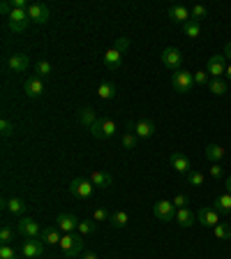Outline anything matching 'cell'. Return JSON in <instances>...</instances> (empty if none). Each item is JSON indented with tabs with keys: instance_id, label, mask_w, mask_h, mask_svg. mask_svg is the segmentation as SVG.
Returning a JSON list of instances; mask_svg holds the SVG:
<instances>
[{
	"instance_id": "obj_17",
	"label": "cell",
	"mask_w": 231,
	"mask_h": 259,
	"mask_svg": "<svg viewBox=\"0 0 231 259\" xmlns=\"http://www.w3.org/2000/svg\"><path fill=\"white\" fill-rule=\"evenodd\" d=\"M91 183L95 185V190H106V187H111L113 183V176L109 172H102V169H95L91 173Z\"/></svg>"
},
{
	"instance_id": "obj_32",
	"label": "cell",
	"mask_w": 231,
	"mask_h": 259,
	"mask_svg": "<svg viewBox=\"0 0 231 259\" xmlns=\"http://www.w3.org/2000/svg\"><path fill=\"white\" fill-rule=\"evenodd\" d=\"M213 231H215L217 241H229V238H231V224L229 222H220Z\"/></svg>"
},
{
	"instance_id": "obj_33",
	"label": "cell",
	"mask_w": 231,
	"mask_h": 259,
	"mask_svg": "<svg viewBox=\"0 0 231 259\" xmlns=\"http://www.w3.org/2000/svg\"><path fill=\"white\" fill-rule=\"evenodd\" d=\"M97 229V222H95V220H79V234H81V236H88V234H92V231Z\"/></svg>"
},
{
	"instance_id": "obj_36",
	"label": "cell",
	"mask_w": 231,
	"mask_h": 259,
	"mask_svg": "<svg viewBox=\"0 0 231 259\" xmlns=\"http://www.w3.org/2000/svg\"><path fill=\"white\" fill-rule=\"evenodd\" d=\"M203 180H206V176H203L201 172H194V169H192V172L187 173V183H189L192 187H201Z\"/></svg>"
},
{
	"instance_id": "obj_38",
	"label": "cell",
	"mask_w": 231,
	"mask_h": 259,
	"mask_svg": "<svg viewBox=\"0 0 231 259\" xmlns=\"http://www.w3.org/2000/svg\"><path fill=\"white\" fill-rule=\"evenodd\" d=\"M92 220L95 222H111V213L106 209H95L92 211Z\"/></svg>"
},
{
	"instance_id": "obj_16",
	"label": "cell",
	"mask_w": 231,
	"mask_h": 259,
	"mask_svg": "<svg viewBox=\"0 0 231 259\" xmlns=\"http://www.w3.org/2000/svg\"><path fill=\"white\" fill-rule=\"evenodd\" d=\"M23 93L28 95V97H42L44 95V81L40 77H28V79L23 81Z\"/></svg>"
},
{
	"instance_id": "obj_6",
	"label": "cell",
	"mask_w": 231,
	"mask_h": 259,
	"mask_svg": "<svg viewBox=\"0 0 231 259\" xmlns=\"http://www.w3.org/2000/svg\"><path fill=\"white\" fill-rule=\"evenodd\" d=\"M176 211L178 209L174 206V202H167V199L153 204V216L157 217V220H162V222H171V220H176Z\"/></svg>"
},
{
	"instance_id": "obj_18",
	"label": "cell",
	"mask_w": 231,
	"mask_h": 259,
	"mask_svg": "<svg viewBox=\"0 0 231 259\" xmlns=\"http://www.w3.org/2000/svg\"><path fill=\"white\" fill-rule=\"evenodd\" d=\"M7 67L12 72H26L30 67V58L26 53H14V56L7 58Z\"/></svg>"
},
{
	"instance_id": "obj_4",
	"label": "cell",
	"mask_w": 231,
	"mask_h": 259,
	"mask_svg": "<svg viewBox=\"0 0 231 259\" xmlns=\"http://www.w3.org/2000/svg\"><path fill=\"white\" fill-rule=\"evenodd\" d=\"M127 130H130V132H134V134L139 137V141H141V139L155 137V132H157V125H155L153 121H148V118H141V121L127 123Z\"/></svg>"
},
{
	"instance_id": "obj_11",
	"label": "cell",
	"mask_w": 231,
	"mask_h": 259,
	"mask_svg": "<svg viewBox=\"0 0 231 259\" xmlns=\"http://www.w3.org/2000/svg\"><path fill=\"white\" fill-rule=\"evenodd\" d=\"M21 255L23 259H37L44 255V243L40 238H26L21 245Z\"/></svg>"
},
{
	"instance_id": "obj_15",
	"label": "cell",
	"mask_w": 231,
	"mask_h": 259,
	"mask_svg": "<svg viewBox=\"0 0 231 259\" xmlns=\"http://www.w3.org/2000/svg\"><path fill=\"white\" fill-rule=\"evenodd\" d=\"M56 227L63 234H74V231L79 229V220L74 213H60V216L56 217Z\"/></svg>"
},
{
	"instance_id": "obj_29",
	"label": "cell",
	"mask_w": 231,
	"mask_h": 259,
	"mask_svg": "<svg viewBox=\"0 0 231 259\" xmlns=\"http://www.w3.org/2000/svg\"><path fill=\"white\" fill-rule=\"evenodd\" d=\"M183 30H185V35H187L189 40H196V37H201V23L194 21V19H189V21L183 26Z\"/></svg>"
},
{
	"instance_id": "obj_45",
	"label": "cell",
	"mask_w": 231,
	"mask_h": 259,
	"mask_svg": "<svg viewBox=\"0 0 231 259\" xmlns=\"http://www.w3.org/2000/svg\"><path fill=\"white\" fill-rule=\"evenodd\" d=\"M12 9H14V7H12V2H9V0H2V2H0V12H2L5 16L12 14Z\"/></svg>"
},
{
	"instance_id": "obj_37",
	"label": "cell",
	"mask_w": 231,
	"mask_h": 259,
	"mask_svg": "<svg viewBox=\"0 0 231 259\" xmlns=\"http://www.w3.org/2000/svg\"><path fill=\"white\" fill-rule=\"evenodd\" d=\"M189 14H192V19H194V21L201 23V19H206V16H208V7H206V5H194V7L189 9Z\"/></svg>"
},
{
	"instance_id": "obj_21",
	"label": "cell",
	"mask_w": 231,
	"mask_h": 259,
	"mask_svg": "<svg viewBox=\"0 0 231 259\" xmlns=\"http://www.w3.org/2000/svg\"><path fill=\"white\" fill-rule=\"evenodd\" d=\"M118 95V86L116 84H111V81H102L97 86V97L99 100H113Z\"/></svg>"
},
{
	"instance_id": "obj_2",
	"label": "cell",
	"mask_w": 231,
	"mask_h": 259,
	"mask_svg": "<svg viewBox=\"0 0 231 259\" xmlns=\"http://www.w3.org/2000/svg\"><path fill=\"white\" fill-rule=\"evenodd\" d=\"M91 134L95 139H113L118 134V125H116V121H111V118H99L91 128Z\"/></svg>"
},
{
	"instance_id": "obj_40",
	"label": "cell",
	"mask_w": 231,
	"mask_h": 259,
	"mask_svg": "<svg viewBox=\"0 0 231 259\" xmlns=\"http://www.w3.org/2000/svg\"><path fill=\"white\" fill-rule=\"evenodd\" d=\"M0 134H2V137H12V134H14V125H12L7 118L0 121Z\"/></svg>"
},
{
	"instance_id": "obj_7",
	"label": "cell",
	"mask_w": 231,
	"mask_h": 259,
	"mask_svg": "<svg viewBox=\"0 0 231 259\" xmlns=\"http://www.w3.org/2000/svg\"><path fill=\"white\" fill-rule=\"evenodd\" d=\"M16 231H19L23 238H40L42 227H40V222L33 220V217H21V220L16 222Z\"/></svg>"
},
{
	"instance_id": "obj_49",
	"label": "cell",
	"mask_w": 231,
	"mask_h": 259,
	"mask_svg": "<svg viewBox=\"0 0 231 259\" xmlns=\"http://www.w3.org/2000/svg\"><path fill=\"white\" fill-rule=\"evenodd\" d=\"M224 77H227V79H229V81H231V63H229V65H227V74H224Z\"/></svg>"
},
{
	"instance_id": "obj_34",
	"label": "cell",
	"mask_w": 231,
	"mask_h": 259,
	"mask_svg": "<svg viewBox=\"0 0 231 259\" xmlns=\"http://www.w3.org/2000/svg\"><path fill=\"white\" fill-rule=\"evenodd\" d=\"M208 90H210L213 95H217V97H220V95L227 93V81H222V79H210Z\"/></svg>"
},
{
	"instance_id": "obj_3",
	"label": "cell",
	"mask_w": 231,
	"mask_h": 259,
	"mask_svg": "<svg viewBox=\"0 0 231 259\" xmlns=\"http://www.w3.org/2000/svg\"><path fill=\"white\" fill-rule=\"evenodd\" d=\"M171 86H174L176 93H189L194 86V72H187V70L174 72L171 74Z\"/></svg>"
},
{
	"instance_id": "obj_19",
	"label": "cell",
	"mask_w": 231,
	"mask_h": 259,
	"mask_svg": "<svg viewBox=\"0 0 231 259\" xmlns=\"http://www.w3.org/2000/svg\"><path fill=\"white\" fill-rule=\"evenodd\" d=\"M169 19L174 23H181V26H185V23L192 19V14H189L187 7H183V5H174V7H169Z\"/></svg>"
},
{
	"instance_id": "obj_9",
	"label": "cell",
	"mask_w": 231,
	"mask_h": 259,
	"mask_svg": "<svg viewBox=\"0 0 231 259\" xmlns=\"http://www.w3.org/2000/svg\"><path fill=\"white\" fill-rule=\"evenodd\" d=\"M206 72H208L213 79H222V74H227V58H224V53H215V56L208 58Z\"/></svg>"
},
{
	"instance_id": "obj_31",
	"label": "cell",
	"mask_w": 231,
	"mask_h": 259,
	"mask_svg": "<svg viewBox=\"0 0 231 259\" xmlns=\"http://www.w3.org/2000/svg\"><path fill=\"white\" fill-rule=\"evenodd\" d=\"M51 72H53V67H51L49 60H37L35 65V77H40V79H44V77H51Z\"/></svg>"
},
{
	"instance_id": "obj_47",
	"label": "cell",
	"mask_w": 231,
	"mask_h": 259,
	"mask_svg": "<svg viewBox=\"0 0 231 259\" xmlns=\"http://www.w3.org/2000/svg\"><path fill=\"white\" fill-rule=\"evenodd\" d=\"M224 58H231V42H227V46H224Z\"/></svg>"
},
{
	"instance_id": "obj_39",
	"label": "cell",
	"mask_w": 231,
	"mask_h": 259,
	"mask_svg": "<svg viewBox=\"0 0 231 259\" xmlns=\"http://www.w3.org/2000/svg\"><path fill=\"white\" fill-rule=\"evenodd\" d=\"M113 49L125 56L127 51H130V37H118V40H116V44H113Z\"/></svg>"
},
{
	"instance_id": "obj_22",
	"label": "cell",
	"mask_w": 231,
	"mask_h": 259,
	"mask_svg": "<svg viewBox=\"0 0 231 259\" xmlns=\"http://www.w3.org/2000/svg\"><path fill=\"white\" fill-rule=\"evenodd\" d=\"M2 206H5L12 216H23V213L28 211V204L23 202V199H16V197H14V199H5Z\"/></svg>"
},
{
	"instance_id": "obj_48",
	"label": "cell",
	"mask_w": 231,
	"mask_h": 259,
	"mask_svg": "<svg viewBox=\"0 0 231 259\" xmlns=\"http://www.w3.org/2000/svg\"><path fill=\"white\" fill-rule=\"evenodd\" d=\"M81 259H97V255H95V252H84V257Z\"/></svg>"
},
{
	"instance_id": "obj_24",
	"label": "cell",
	"mask_w": 231,
	"mask_h": 259,
	"mask_svg": "<svg viewBox=\"0 0 231 259\" xmlns=\"http://www.w3.org/2000/svg\"><path fill=\"white\" fill-rule=\"evenodd\" d=\"M60 238H63V231L58 229V227H46V229H42V234H40V241L42 243H60Z\"/></svg>"
},
{
	"instance_id": "obj_42",
	"label": "cell",
	"mask_w": 231,
	"mask_h": 259,
	"mask_svg": "<svg viewBox=\"0 0 231 259\" xmlns=\"http://www.w3.org/2000/svg\"><path fill=\"white\" fill-rule=\"evenodd\" d=\"M194 84H199V86H203V84H210V74L206 72V70H199V72H194Z\"/></svg>"
},
{
	"instance_id": "obj_27",
	"label": "cell",
	"mask_w": 231,
	"mask_h": 259,
	"mask_svg": "<svg viewBox=\"0 0 231 259\" xmlns=\"http://www.w3.org/2000/svg\"><path fill=\"white\" fill-rule=\"evenodd\" d=\"M203 153H206V158H208L210 162H213V165H220V160H222L224 155H227V151H224V148H222L220 144H208Z\"/></svg>"
},
{
	"instance_id": "obj_44",
	"label": "cell",
	"mask_w": 231,
	"mask_h": 259,
	"mask_svg": "<svg viewBox=\"0 0 231 259\" xmlns=\"http://www.w3.org/2000/svg\"><path fill=\"white\" fill-rule=\"evenodd\" d=\"M210 176H213V178H227V176H224V169H222V167H220V165H213V167H210Z\"/></svg>"
},
{
	"instance_id": "obj_46",
	"label": "cell",
	"mask_w": 231,
	"mask_h": 259,
	"mask_svg": "<svg viewBox=\"0 0 231 259\" xmlns=\"http://www.w3.org/2000/svg\"><path fill=\"white\" fill-rule=\"evenodd\" d=\"M224 187H227V192L231 194V173L227 176V178H224Z\"/></svg>"
},
{
	"instance_id": "obj_14",
	"label": "cell",
	"mask_w": 231,
	"mask_h": 259,
	"mask_svg": "<svg viewBox=\"0 0 231 259\" xmlns=\"http://www.w3.org/2000/svg\"><path fill=\"white\" fill-rule=\"evenodd\" d=\"M169 162H171V167H174V172L183 173V176H187V173L192 172V162H189V158L185 155V153H181V151L171 153Z\"/></svg>"
},
{
	"instance_id": "obj_13",
	"label": "cell",
	"mask_w": 231,
	"mask_h": 259,
	"mask_svg": "<svg viewBox=\"0 0 231 259\" xmlns=\"http://www.w3.org/2000/svg\"><path fill=\"white\" fill-rule=\"evenodd\" d=\"M28 16L33 23H40V26H42V23H46L51 19V9L46 7L44 2H33L28 7Z\"/></svg>"
},
{
	"instance_id": "obj_1",
	"label": "cell",
	"mask_w": 231,
	"mask_h": 259,
	"mask_svg": "<svg viewBox=\"0 0 231 259\" xmlns=\"http://www.w3.org/2000/svg\"><path fill=\"white\" fill-rule=\"evenodd\" d=\"M60 252H63L67 259H74L81 255V250H84V236L79 234V231H74V234H63V238H60Z\"/></svg>"
},
{
	"instance_id": "obj_30",
	"label": "cell",
	"mask_w": 231,
	"mask_h": 259,
	"mask_svg": "<svg viewBox=\"0 0 231 259\" xmlns=\"http://www.w3.org/2000/svg\"><path fill=\"white\" fill-rule=\"evenodd\" d=\"M127 222H130V217H127L125 211H116V213H111V227H116V229H125Z\"/></svg>"
},
{
	"instance_id": "obj_5",
	"label": "cell",
	"mask_w": 231,
	"mask_h": 259,
	"mask_svg": "<svg viewBox=\"0 0 231 259\" xmlns=\"http://www.w3.org/2000/svg\"><path fill=\"white\" fill-rule=\"evenodd\" d=\"M28 23H30L28 9H12V14L7 16V26L12 33H23L28 28Z\"/></svg>"
},
{
	"instance_id": "obj_12",
	"label": "cell",
	"mask_w": 231,
	"mask_h": 259,
	"mask_svg": "<svg viewBox=\"0 0 231 259\" xmlns=\"http://www.w3.org/2000/svg\"><path fill=\"white\" fill-rule=\"evenodd\" d=\"M196 222L201 224V227H210V229H215L217 224H220V213H217L215 209H210V206H203V209H199Z\"/></svg>"
},
{
	"instance_id": "obj_20",
	"label": "cell",
	"mask_w": 231,
	"mask_h": 259,
	"mask_svg": "<svg viewBox=\"0 0 231 259\" xmlns=\"http://www.w3.org/2000/svg\"><path fill=\"white\" fill-rule=\"evenodd\" d=\"M97 121H99V118H97V111H95L92 107H84L81 111H79V123H81L84 128H88V130H91V128H92V125H95Z\"/></svg>"
},
{
	"instance_id": "obj_43",
	"label": "cell",
	"mask_w": 231,
	"mask_h": 259,
	"mask_svg": "<svg viewBox=\"0 0 231 259\" xmlns=\"http://www.w3.org/2000/svg\"><path fill=\"white\" fill-rule=\"evenodd\" d=\"M171 202H174L176 209H187V197H185V194H176Z\"/></svg>"
},
{
	"instance_id": "obj_28",
	"label": "cell",
	"mask_w": 231,
	"mask_h": 259,
	"mask_svg": "<svg viewBox=\"0 0 231 259\" xmlns=\"http://www.w3.org/2000/svg\"><path fill=\"white\" fill-rule=\"evenodd\" d=\"M120 144H123V148H127V151H134V148L139 146V137H137L134 132H130V130H125V132L120 134Z\"/></svg>"
},
{
	"instance_id": "obj_8",
	"label": "cell",
	"mask_w": 231,
	"mask_h": 259,
	"mask_svg": "<svg viewBox=\"0 0 231 259\" xmlns=\"http://www.w3.org/2000/svg\"><path fill=\"white\" fill-rule=\"evenodd\" d=\"M70 192L79 199H91L92 192H95V185L88 178H74L70 180Z\"/></svg>"
},
{
	"instance_id": "obj_10",
	"label": "cell",
	"mask_w": 231,
	"mask_h": 259,
	"mask_svg": "<svg viewBox=\"0 0 231 259\" xmlns=\"http://www.w3.org/2000/svg\"><path fill=\"white\" fill-rule=\"evenodd\" d=\"M162 65L164 67H169V70H174V72H178V70H183V53L176 46H167V49L162 51Z\"/></svg>"
},
{
	"instance_id": "obj_23",
	"label": "cell",
	"mask_w": 231,
	"mask_h": 259,
	"mask_svg": "<svg viewBox=\"0 0 231 259\" xmlns=\"http://www.w3.org/2000/svg\"><path fill=\"white\" fill-rule=\"evenodd\" d=\"M104 65L109 70H120V67H123V53H118V51L111 46V49L104 53Z\"/></svg>"
},
{
	"instance_id": "obj_26",
	"label": "cell",
	"mask_w": 231,
	"mask_h": 259,
	"mask_svg": "<svg viewBox=\"0 0 231 259\" xmlns=\"http://www.w3.org/2000/svg\"><path fill=\"white\" fill-rule=\"evenodd\" d=\"M176 222L187 229V227H192V224L196 222V216L189 209H178V211H176Z\"/></svg>"
},
{
	"instance_id": "obj_35",
	"label": "cell",
	"mask_w": 231,
	"mask_h": 259,
	"mask_svg": "<svg viewBox=\"0 0 231 259\" xmlns=\"http://www.w3.org/2000/svg\"><path fill=\"white\" fill-rule=\"evenodd\" d=\"M12 241H14V229L9 224H2V229H0V245H12Z\"/></svg>"
},
{
	"instance_id": "obj_25",
	"label": "cell",
	"mask_w": 231,
	"mask_h": 259,
	"mask_svg": "<svg viewBox=\"0 0 231 259\" xmlns=\"http://www.w3.org/2000/svg\"><path fill=\"white\" fill-rule=\"evenodd\" d=\"M213 209H215L220 216H231V194L229 192L220 194L215 199V206H213Z\"/></svg>"
},
{
	"instance_id": "obj_41",
	"label": "cell",
	"mask_w": 231,
	"mask_h": 259,
	"mask_svg": "<svg viewBox=\"0 0 231 259\" xmlns=\"http://www.w3.org/2000/svg\"><path fill=\"white\" fill-rule=\"evenodd\" d=\"M0 259H16L14 245H0Z\"/></svg>"
}]
</instances>
